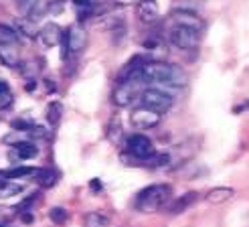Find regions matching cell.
Masks as SVG:
<instances>
[{"instance_id":"12","label":"cell","mask_w":249,"mask_h":227,"mask_svg":"<svg viewBox=\"0 0 249 227\" xmlns=\"http://www.w3.org/2000/svg\"><path fill=\"white\" fill-rule=\"evenodd\" d=\"M136 10H138V19L146 24H152L154 20H158V15H160L156 0H140L136 4Z\"/></svg>"},{"instance_id":"10","label":"cell","mask_w":249,"mask_h":227,"mask_svg":"<svg viewBox=\"0 0 249 227\" xmlns=\"http://www.w3.org/2000/svg\"><path fill=\"white\" fill-rule=\"evenodd\" d=\"M65 37H67V43H69V49H71V55L75 53H81L85 45H87V33L81 24H73L65 31Z\"/></svg>"},{"instance_id":"13","label":"cell","mask_w":249,"mask_h":227,"mask_svg":"<svg viewBox=\"0 0 249 227\" xmlns=\"http://www.w3.org/2000/svg\"><path fill=\"white\" fill-rule=\"evenodd\" d=\"M0 63L8 69H18L20 67V57L15 45H0Z\"/></svg>"},{"instance_id":"32","label":"cell","mask_w":249,"mask_h":227,"mask_svg":"<svg viewBox=\"0 0 249 227\" xmlns=\"http://www.w3.org/2000/svg\"><path fill=\"white\" fill-rule=\"evenodd\" d=\"M0 185H2V183H0Z\"/></svg>"},{"instance_id":"29","label":"cell","mask_w":249,"mask_h":227,"mask_svg":"<svg viewBox=\"0 0 249 227\" xmlns=\"http://www.w3.org/2000/svg\"><path fill=\"white\" fill-rule=\"evenodd\" d=\"M140 0H114L116 6H132V4H138Z\"/></svg>"},{"instance_id":"23","label":"cell","mask_w":249,"mask_h":227,"mask_svg":"<svg viewBox=\"0 0 249 227\" xmlns=\"http://www.w3.org/2000/svg\"><path fill=\"white\" fill-rule=\"evenodd\" d=\"M168 160H170L168 154H156L154 152L152 156H148L146 160H142V165L144 167H150V169H160V167H166Z\"/></svg>"},{"instance_id":"25","label":"cell","mask_w":249,"mask_h":227,"mask_svg":"<svg viewBox=\"0 0 249 227\" xmlns=\"http://www.w3.org/2000/svg\"><path fill=\"white\" fill-rule=\"evenodd\" d=\"M22 191V185H18V183H2L0 185V199H8V197H15V195H18Z\"/></svg>"},{"instance_id":"8","label":"cell","mask_w":249,"mask_h":227,"mask_svg":"<svg viewBox=\"0 0 249 227\" xmlns=\"http://www.w3.org/2000/svg\"><path fill=\"white\" fill-rule=\"evenodd\" d=\"M170 17H172L174 24H182V27H191V29H196V31H203V29H205V20L198 17L195 10H189V8H174Z\"/></svg>"},{"instance_id":"7","label":"cell","mask_w":249,"mask_h":227,"mask_svg":"<svg viewBox=\"0 0 249 227\" xmlns=\"http://www.w3.org/2000/svg\"><path fill=\"white\" fill-rule=\"evenodd\" d=\"M140 81L136 79H128V81H118L114 94H111V102L118 108H126L132 104V99L136 97V87Z\"/></svg>"},{"instance_id":"1","label":"cell","mask_w":249,"mask_h":227,"mask_svg":"<svg viewBox=\"0 0 249 227\" xmlns=\"http://www.w3.org/2000/svg\"><path fill=\"white\" fill-rule=\"evenodd\" d=\"M144 81L184 87L186 83H189V75H186L178 65H172V63L154 59V61H148L144 65Z\"/></svg>"},{"instance_id":"19","label":"cell","mask_w":249,"mask_h":227,"mask_svg":"<svg viewBox=\"0 0 249 227\" xmlns=\"http://www.w3.org/2000/svg\"><path fill=\"white\" fill-rule=\"evenodd\" d=\"M83 227H109V219L102 213H87L85 219H83Z\"/></svg>"},{"instance_id":"14","label":"cell","mask_w":249,"mask_h":227,"mask_svg":"<svg viewBox=\"0 0 249 227\" xmlns=\"http://www.w3.org/2000/svg\"><path fill=\"white\" fill-rule=\"evenodd\" d=\"M235 195V191L231 187H215V189H211V191L207 193V201L211 205H221V203H225V201H229L231 197Z\"/></svg>"},{"instance_id":"15","label":"cell","mask_w":249,"mask_h":227,"mask_svg":"<svg viewBox=\"0 0 249 227\" xmlns=\"http://www.w3.org/2000/svg\"><path fill=\"white\" fill-rule=\"evenodd\" d=\"M195 201H196V193H195V191L186 193V195L178 197L177 201H172L170 207H168V213H172V215H178V213H182V211L189 209V207L195 203Z\"/></svg>"},{"instance_id":"20","label":"cell","mask_w":249,"mask_h":227,"mask_svg":"<svg viewBox=\"0 0 249 227\" xmlns=\"http://www.w3.org/2000/svg\"><path fill=\"white\" fill-rule=\"evenodd\" d=\"M15 150H17V154H18V158H33V156H36V152H39V148H36L33 142H17L15 144Z\"/></svg>"},{"instance_id":"2","label":"cell","mask_w":249,"mask_h":227,"mask_svg":"<svg viewBox=\"0 0 249 227\" xmlns=\"http://www.w3.org/2000/svg\"><path fill=\"white\" fill-rule=\"evenodd\" d=\"M170 195H172L170 185H150L142 189L138 197H136V209L142 213H154L166 205Z\"/></svg>"},{"instance_id":"27","label":"cell","mask_w":249,"mask_h":227,"mask_svg":"<svg viewBox=\"0 0 249 227\" xmlns=\"http://www.w3.org/2000/svg\"><path fill=\"white\" fill-rule=\"evenodd\" d=\"M31 172H36V170L31 169V167H15V169L6 170V176H8V179H20V176H27Z\"/></svg>"},{"instance_id":"17","label":"cell","mask_w":249,"mask_h":227,"mask_svg":"<svg viewBox=\"0 0 249 227\" xmlns=\"http://www.w3.org/2000/svg\"><path fill=\"white\" fill-rule=\"evenodd\" d=\"M17 31L20 35H27V37H31V39H35V37H39V31L41 29L35 27V20L22 17V19H17Z\"/></svg>"},{"instance_id":"6","label":"cell","mask_w":249,"mask_h":227,"mask_svg":"<svg viewBox=\"0 0 249 227\" xmlns=\"http://www.w3.org/2000/svg\"><path fill=\"white\" fill-rule=\"evenodd\" d=\"M126 148L128 152L136 158V160H146L148 156L154 154V146H152V140L144 134H132L128 140H126Z\"/></svg>"},{"instance_id":"4","label":"cell","mask_w":249,"mask_h":227,"mask_svg":"<svg viewBox=\"0 0 249 227\" xmlns=\"http://www.w3.org/2000/svg\"><path fill=\"white\" fill-rule=\"evenodd\" d=\"M168 37L174 47L182 49V51H191V49H195L198 45V41H201V31L191 29V27H182V24H174Z\"/></svg>"},{"instance_id":"31","label":"cell","mask_w":249,"mask_h":227,"mask_svg":"<svg viewBox=\"0 0 249 227\" xmlns=\"http://www.w3.org/2000/svg\"><path fill=\"white\" fill-rule=\"evenodd\" d=\"M0 227H6V225H4V223H0Z\"/></svg>"},{"instance_id":"5","label":"cell","mask_w":249,"mask_h":227,"mask_svg":"<svg viewBox=\"0 0 249 227\" xmlns=\"http://www.w3.org/2000/svg\"><path fill=\"white\" fill-rule=\"evenodd\" d=\"M162 120V114L152 110V108H146V106H140L136 108L132 114H130V122L134 128L138 130H150V128H156Z\"/></svg>"},{"instance_id":"18","label":"cell","mask_w":249,"mask_h":227,"mask_svg":"<svg viewBox=\"0 0 249 227\" xmlns=\"http://www.w3.org/2000/svg\"><path fill=\"white\" fill-rule=\"evenodd\" d=\"M57 172L55 170H51V169H43V170H36V183H39L43 189H51V187H55V183H57Z\"/></svg>"},{"instance_id":"16","label":"cell","mask_w":249,"mask_h":227,"mask_svg":"<svg viewBox=\"0 0 249 227\" xmlns=\"http://www.w3.org/2000/svg\"><path fill=\"white\" fill-rule=\"evenodd\" d=\"M20 39V33L8 24H0V45H17Z\"/></svg>"},{"instance_id":"11","label":"cell","mask_w":249,"mask_h":227,"mask_svg":"<svg viewBox=\"0 0 249 227\" xmlns=\"http://www.w3.org/2000/svg\"><path fill=\"white\" fill-rule=\"evenodd\" d=\"M63 35H65V31L59 27L57 22H47L45 27L39 31V39L45 47H57V45H61V39H63Z\"/></svg>"},{"instance_id":"26","label":"cell","mask_w":249,"mask_h":227,"mask_svg":"<svg viewBox=\"0 0 249 227\" xmlns=\"http://www.w3.org/2000/svg\"><path fill=\"white\" fill-rule=\"evenodd\" d=\"M49 219H51L53 223H65L67 221V211L63 207H53L51 211H49Z\"/></svg>"},{"instance_id":"28","label":"cell","mask_w":249,"mask_h":227,"mask_svg":"<svg viewBox=\"0 0 249 227\" xmlns=\"http://www.w3.org/2000/svg\"><path fill=\"white\" fill-rule=\"evenodd\" d=\"M15 217V213H12V209H0V223H6L8 219Z\"/></svg>"},{"instance_id":"24","label":"cell","mask_w":249,"mask_h":227,"mask_svg":"<svg viewBox=\"0 0 249 227\" xmlns=\"http://www.w3.org/2000/svg\"><path fill=\"white\" fill-rule=\"evenodd\" d=\"M12 102H15V97H12V92H10L8 83L0 81V110L10 108V106H12Z\"/></svg>"},{"instance_id":"9","label":"cell","mask_w":249,"mask_h":227,"mask_svg":"<svg viewBox=\"0 0 249 227\" xmlns=\"http://www.w3.org/2000/svg\"><path fill=\"white\" fill-rule=\"evenodd\" d=\"M15 4L22 17H27L35 22L45 17V4L41 0H15Z\"/></svg>"},{"instance_id":"22","label":"cell","mask_w":249,"mask_h":227,"mask_svg":"<svg viewBox=\"0 0 249 227\" xmlns=\"http://www.w3.org/2000/svg\"><path fill=\"white\" fill-rule=\"evenodd\" d=\"M61 116H63V106H61L59 102H53L47 108V120L51 126H57L61 122Z\"/></svg>"},{"instance_id":"3","label":"cell","mask_w":249,"mask_h":227,"mask_svg":"<svg viewBox=\"0 0 249 227\" xmlns=\"http://www.w3.org/2000/svg\"><path fill=\"white\" fill-rule=\"evenodd\" d=\"M140 102L146 108H152V110H156L160 114H166L172 108V104H174V95H170V94H166L162 90H158V87L150 85L148 90L142 92Z\"/></svg>"},{"instance_id":"21","label":"cell","mask_w":249,"mask_h":227,"mask_svg":"<svg viewBox=\"0 0 249 227\" xmlns=\"http://www.w3.org/2000/svg\"><path fill=\"white\" fill-rule=\"evenodd\" d=\"M73 6L77 10L79 20H85V19H89L93 12V0H73Z\"/></svg>"},{"instance_id":"30","label":"cell","mask_w":249,"mask_h":227,"mask_svg":"<svg viewBox=\"0 0 249 227\" xmlns=\"http://www.w3.org/2000/svg\"><path fill=\"white\" fill-rule=\"evenodd\" d=\"M91 189H95V191L99 189V191H102V183H99L97 179H93V181H91Z\"/></svg>"}]
</instances>
